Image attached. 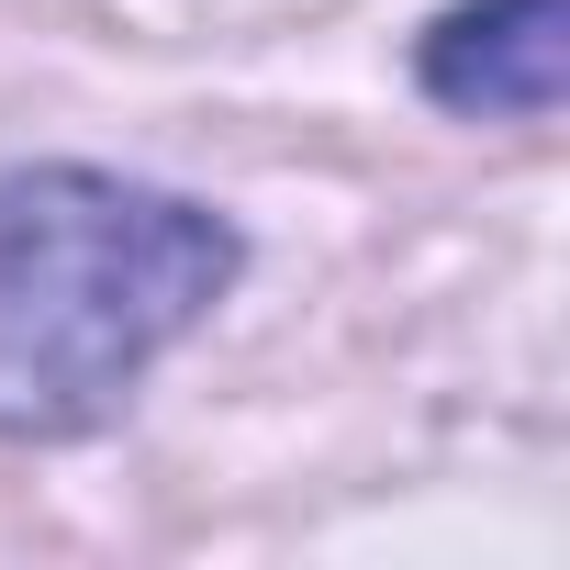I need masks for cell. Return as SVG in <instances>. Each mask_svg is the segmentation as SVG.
<instances>
[{
	"instance_id": "1",
	"label": "cell",
	"mask_w": 570,
	"mask_h": 570,
	"mask_svg": "<svg viewBox=\"0 0 570 570\" xmlns=\"http://www.w3.org/2000/svg\"><path fill=\"white\" fill-rule=\"evenodd\" d=\"M224 292V213L112 168H0V436L57 448L112 425Z\"/></svg>"
},
{
	"instance_id": "2",
	"label": "cell",
	"mask_w": 570,
	"mask_h": 570,
	"mask_svg": "<svg viewBox=\"0 0 570 570\" xmlns=\"http://www.w3.org/2000/svg\"><path fill=\"white\" fill-rule=\"evenodd\" d=\"M425 90L448 112H492V124H548L570 90V35L559 0H459V12L425 35Z\"/></svg>"
}]
</instances>
